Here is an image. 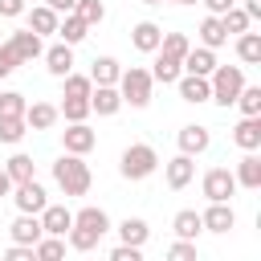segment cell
<instances>
[{
  "mask_svg": "<svg viewBox=\"0 0 261 261\" xmlns=\"http://www.w3.org/2000/svg\"><path fill=\"white\" fill-rule=\"evenodd\" d=\"M65 237H69V249H77V253H90V249L102 241L98 232H90V228H82V224H69V232H65Z\"/></svg>",
  "mask_w": 261,
  "mask_h": 261,
  "instance_id": "obj_34",
  "label": "cell"
},
{
  "mask_svg": "<svg viewBox=\"0 0 261 261\" xmlns=\"http://www.w3.org/2000/svg\"><path fill=\"white\" fill-rule=\"evenodd\" d=\"M57 33H61V41H65V45H77V41H86L90 24H86L77 12H65V20H57Z\"/></svg>",
  "mask_w": 261,
  "mask_h": 261,
  "instance_id": "obj_25",
  "label": "cell"
},
{
  "mask_svg": "<svg viewBox=\"0 0 261 261\" xmlns=\"http://www.w3.org/2000/svg\"><path fill=\"white\" fill-rule=\"evenodd\" d=\"M24 12V0H0V16H20Z\"/></svg>",
  "mask_w": 261,
  "mask_h": 261,
  "instance_id": "obj_47",
  "label": "cell"
},
{
  "mask_svg": "<svg viewBox=\"0 0 261 261\" xmlns=\"http://www.w3.org/2000/svg\"><path fill=\"white\" fill-rule=\"evenodd\" d=\"M204 196L208 200H228L232 192H237V175L228 171V167H212V171H204Z\"/></svg>",
  "mask_w": 261,
  "mask_h": 261,
  "instance_id": "obj_5",
  "label": "cell"
},
{
  "mask_svg": "<svg viewBox=\"0 0 261 261\" xmlns=\"http://www.w3.org/2000/svg\"><path fill=\"white\" fill-rule=\"evenodd\" d=\"M37 216H41V228H45L49 237H65L69 224H73V212H69L65 204H45Z\"/></svg>",
  "mask_w": 261,
  "mask_h": 261,
  "instance_id": "obj_8",
  "label": "cell"
},
{
  "mask_svg": "<svg viewBox=\"0 0 261 261\" xmlns=\"http://www.w3.org/2000/svg\"><path fill=\"white\" fill-rule=\"evenodd\" d=\"M41 57H45V65H49L53 77H65V73L73 69V45H65V41H61V45H49Z\"/></svg>",
  "mask_w": 261,
  "mask_h": 261,
  "instance_id": "obj_15",
  "label": "cell"
},
{
  "mask_svg": "<svg viewBox=\"0 0 261 261\" xmlns=\"http://www.w3.org/2000/svg\"><path fill=\"white\" fill-rule=\"evenodd\" d=\"M57 118H61V114H57L53 102H33V106H24V122H29V130H49Z\"/></svg>",
  "mask_w": 261,
  "mask_h": 261,
  "instance_id": "obj_19",
  "label": "cell"
},
{
  "mask_svg": "<svg viewBox=\"0 0 261 261\" xmlns=\"http://www.w3.org/2000/svg\"><path fill=\"white\" fill-rule=\"evenodd\" d=\"M8 232H12V241H16V245H37L45 228H41V216H33V212H20V216L8 224Z\"/></svg>",
  "mask_w": 261,
  "mask_h": 261,
  "instance_id": "obj_13",
  "label": "cell"
},
{
  "mask_svg": "<svg viewBox=\"0 0 261 261\" xmlns=\"http://www.w3.org/2000/svg\"><path fill=\"white\" fill-rule=\"evenodd\" d=\"M16 53H12V45L8 41H0V77H8V73H16Z\"/></svg>",
  "mask_w": 261,
  "mask_h": 261,
  "instance_id": "obj_43",
  "label": "cell"
},
{
  "mask_svg": "<svg viewBox=\"0 0 261 261\" xmlns=\"http://www.w3.org/2000/svg\"><path fill=\"white\" fill-rule=\"evenodd\" d=\"M151 86H155V77H151V69H139V65H130V69H122L118 73V94H122V106H147L151 102Z\"/></svg>",
  "mask_w": 261,
  "mask_h": 261,
  "instance_id": "obj_2",
  "label": "cell"
},
{
  "mask_svg": "<svg viewBox=\"0 0 261 261\" xmlns=\"http://www.w3.org/2000/svg\"><path fill=\"white\" fill-rule=\"evenodd\" d=\"M33 257H41V261H57V257H65V241H61V237L41 232V241L33 245Z\"/></svg>",
  "mask_w": 261,
  "mask_h": 261,
  "instance_id": "obj_32",
  "label": "cell"
},
{
  "mask_svg": "<svg viewBox=\"0 0 261 261\" xmlns=\"http://www.w3.org/2000/svg\"><path fill=\"white\" fill-rule=\"evenodd\" d=\"M45 4H49L53 12H73V4H77V0H45Z\"/></svg>",
  "mask_w": 261,
  "mask_h": 261,
  "instance_id": "obj_48",
  "label": "cell"
},
{
  "mask_svg": "<svg viewBox=\"0 0 261 261\" xmlns=\"http://www.w3.org/2000/svg\"><path fill=\"white\" fill-rule=\"evenodd\" d=\"M171 4H200V0H171Z\"/></svg>",
  "mask_w": 261,
  "mask_h": 261,
  "instance_id": "obj_51",
  "label": "cell"
},
{
  "mask_svg": "<svg viewBox=\"0 0 261 261\" xmlns=\"http://www.w3.org/2000/svg\"><path fill=\"white\" fill-rule=\"evenodd\" d=\"M57 114H65L69 122H86V114H90V98H65Z\"/></svg>",
  "mask_w": 261,
  "mask_h": 261,
  "instance_id": "obj_40",
  "label": "cell"
},
{
  "mask_svg": "<svg viewBox=\"0 0 261 261\" xmlns=\"http://www.w3.org/2000/svg\"><path fill=\"white\" fill-rule=\"evenodd\" d=\"M237 57H241L245 65H257V61H261V33H249V29H245V33L237 37Z\"/></svg>",
  "mask_w": 261,
  "mask_h": 261,
  "instance_id": "obj_29",
  "label": "cell"
},
{
  "mask_svg": "<svg viewBox=\"0 0 261 261\" xmlns=\"http://www.w3.org/2000/svg\"><path fill=\"white\" fill-rule=\"evenodd\" d=\"M73 12H77V16H82L90 29L106 20V4H102V0H77V4H73Z\"/></svg>",
  "mask_w": 261,
  "mask_h": 261,
  "instance_id": "obj_35",
  "label": "cell"
},
{
  "mask_svg": "<svg viewBox=\"0 0 261 261\" xmlns=\"http://www.w3.org/2000/svg\"><path fill=\"white\" fill-rule=\"evenodd\" d=\"M232 143L241 151H257L261 147V114H245L237 126H232Z\"/></svg>",
  "mask_w": 261,
  "mask_h": 261,
  "instance_id": "obj_10",
  "label": "cell"
},
{
  "mask_svg": "<svg viewBox=\"0 0 261 261\" xmlns=\"http://www.w3.org/2000/svg\"><path fill=\"white\" fill-rule=\"evenodd\" d=\"M4 261H33V245H16L12 241V249L4 253Z\"/></svg>",
  "mask_w": 261,
  "mask_h": 261,
  "instance_id": "obj_45",
  "label": "cell"
},
{
  "mask_svg": "<svg viewBox=\"0 0 261 261\" xmlns=\"http://www.w3.org/2000/svg\"><path fill=\"white\" fill-rule=\"evenodd\" d=\"M8 192H12V179H8V171H4V167H0V200H4V196H8Z\"/></svg>",
  "mask_w": 261,
  "mask_h": 261,
  "instance_id": "obj_50",
  "label": "cell"
},
{
  "mask_svg": "<svg viewBox=\"0 0 261 261\" xmlns=\"http://www.w3.org/2000/svg\"><path fill=\"white\" fill-rule=\"evenodd\" d=\"M167 257H171V261H196V241H184V237H179V241L167 249Z\"/></svg>",
  "mask_w": 261,
  "mask_h": 261,
  "instance_id": "obj_42",
  "label": "cell"
},
{
  "mask_svg": "<svg viewBox=\"0 0 261 261\" xmlns=\"http://www.w3.org/2000/svg\"><path fill=\"white\" fill-rule=\"evenodd\" d=\"M118 237L126 241V245H147V237H151V228H147V220H139V216H126L122 224H118Z\"/></svg>",
  "mask_w": 261,
  "mask_h": 261,
  "instance_id": "obj_30",
  "label": "cell"
},
{
  "mask_svg": "<svg viewBox=\"0 0 261 261\" xmlns=\"http://www.w3.org/2000/svg\"><path fill=\"white\" fill-rule=\"evenodd\" d=\"M192 175H196V163H192V155H175V159H167V188H188L192 184Z\"/></svg>",
  "mask_w": 261,
  "mask_h": 261,
  "instance_id": "obj_16",
  "label": "cell"
},
{
  "mask_svg": "<svg viewBox=\"0 0 261 261\" xmlns=\"http://www.w3.org/2000/svg\"><path fill=\"white\" fill-rule=\"evenodd\" d=\"M8 45H12V53H16V61H20V65H24V61H37V57L45 53V45H41V37H37L33 29L12 33V37H8Z\"/></svg>",
  "mask_w": 261,
  "mask_h": 261,
  "instance_id": "obj_9",
  "label": "cell"
},
{
  "mask_svg": "<svg viewBox=\"0 0 261 261\" xmlns=\"http://www.w3.org/2000/svg\"><path fill=\"white\" fill-rule=\"evenodd\" d=\"M200 224L208 232H228L237 224V212L228 208V200H208V212H200Z\"/></svg>",
  "mask_w": 261,
  "mask_h": 261,
  "instance_id": "obj_6",
  "label": "cell"
},
{
  "mask_svg": "<svg viewBox=\"0 0 261 261\" xmlns=\"http://www.w3.org/2000/svg\"><path fill=\"white\" fill-rule=\"evenodd\" d=\"M208 86H212V102L232 106L237 94H241V86H245V73H241V65H216L208 73Z\"/></svg>",
  "mask_w": 261,
  "mask_h": 261,
  "instance_id": "obj_4",
  "label": "cell"
},
{
  "mask_svg": "<svg viewBox=\"0 0 261 261\" xmlns=\"http://www.w3.org/2000/svg\"><path fill=\"white\" fill-rule=\"evenodd\" d=\"M110 261H143V249L139 245H118V249H110Z\"/></svg>",
  "mask_w": 261,
  "mask_h": 261,
  "instance_id": "obj_44",
  "label": "cell"
},
{
  "mask_svg": "<svg viewBox=\"0 0 261 261\" xmlns=\"http://www.w3.org/2000/svg\"><path fill=\"white\" fill-rule=\"evenodd\" d=\"M245 16L257 20V16H261V0H245Z\"/></svg>",
  "mask_w": 261,
  "mask_h": 261,
  "instance_id": "obj_49",
  "label": "cell"
},
{
  "mask_svg": "<svg viewBox=\"0 0 261 261\" xmlns=\"http://www.w3.org/2000/svg\"><path fill=\"white\" fill-rule=\"evenodd\" d=\"M208 143H212V135H208V126H179V151L184 155H200V151H208Z\"/></svg>",
  "mask_w": 261,
  "mask_h": 261,
  "instance_id": "obj_20",
  "label": "cell"
},
{
  "mask_svg": "<svg viewBox=\"0 0 261 261\" xmlns=\"http://www.w3.org/2000/svg\"><path fill=\"white\" fill-rule=\"evenodd\" d=\"M237 188H261V155L257 151H245V159L237 163Z\"/></svg>",
  "mask_w": 261,
  "mask_h": 261,
  "instance_id": "obj_21",
  "label": "cell"
},
{
  "mask_svg": "<svg viewBox=\"0 0 261 261\" xmlns=\"http://www.w3.org/2000/svg\"><path fill=\"white\" fill-rule=\"evenodd\" d=\"M24 94H16V90H4L0 94V118H20L24 114Z\"/></svg>",
  "mask_w": 261,
  "mask_h": 261,
  "instance_id": "obj_37",
  "label": "cell"
},
{
  "mask_svg": "<svg viewBox=\"0 0 261 261\" xmlns=\"http://www.w3.org/2000/svg\"><path fill=\"white\" fill-rule=\"evenodd\" d=\"M175 86H179V98H184V102H208V98H212V86H208V77H200V73H179Z\"/></svg>",
  "mask_w": 261,
  "mask_h": 261,
  "instance_id": "obj_14",
  "label": "cell"
},
{
  "mask_svg": "<svg viewBox=\"0 0 261 261\" xmlns=\"http://www.w3.org/2000/svg\"><path fill=\"white\" fill-rule=\"evenodd\" d=\"M159 37H163V29H159L155 20H139V24L130 29V41H135L139 53H155V49H159Z\"/></svg>",
  "mask_w": 261,
  "mask_h": 261,
  "instance_id": "obj_17",
  "label": "cell"
},
{
  "mask_svg": "<svg viewBox=\"0 0 261 261\" xmlns=\"http://www.w3.org/2000/svg\"><path fill=\"white\" fill-rule=\"evenodd\" d=\"M24 135H29L24 114H20V118H0V143H20Z\"/></svg>",
  "mask_w": 261,
  "mask_h": 261,
  "instance_id": "obj_36",
  "label": "cell"
},
{
  "mask_svg": "<svg viewBox=\"0 0 261 261\" xmlns=\"http://www.w3.org/2000/svg\"><path fill=\"white\" fill-rule=\"evenodd\" d=\"M179 65H184L188 73H200V77H208V73L216 69V53H212L208 45H200V49H188Z\"/></svg>",
  "mask_w": 261,
  "mask_h": 261,
  "instance_id": "obj_18",
  "label": "cell"
},
{
  "mask_svg": "<svg viewBox=\"0 0 261 261\" xmlns=\"http://www.w3.org/2000/svg\"><path fill=\"white\" fill-rule=\"evenodd\" d=\"M118 73H122V65H118L114 57H94L90 82H94V86H118Z\"/></svg>",
  "mask_w": 261,
  "mask_h": 261,
  "instance_id": "obj_23",
  "label": "cell"
},
{
  "mask_svg": "<svg viewBox=\"0 0 261 261\" xmlns=\"http://www.w3.org/2000/svg\"><path fill=\"white\" fill-rule=\"evenodd\" d=\"M155 167H159V155H155L151 143H130V147L122 151V159H118L122 179H147Z\"/></svg>",
  "mask_w": 261,
  "mask_h": 261,
  "instance_id": "obj_3",
  "label": "cell"
},
{
  "mask_svg": "<svg viewBox=\"0 0 261 261\" xmlns=\"http://www.w3.org/2000/svg\"><path fill=\"white\" fill-rule=\"evenodd\" d=\"M90 110H98L102 118L118 114V110H122V94H118V86H94V90H90Z\"/></svg>",
  "mask_w": 261,
  "mask_h": 261,
  "instance_id": "obj_12",
  "label": "cell"
},
{
  "mask_svg": "<svg viewBox=\"0 0 261 261\" xmlns=\"http://www.w3.org/2000/svg\"><path fill=\"white\" fill-rule=\"evenodd\" d=\"M73 224H82V228H90V232H98V237H106L110 232V216H106V208H82V212H73Z\"/></svg>",
  "mask_w": 261,
  "mask_h": 261,
  "instance_id": "obj_22",
  "label": "cell"
},
{
  "mask_svg": "<svg viewBox=\"0 0 261 261\" xmlns=\"http://www.w3.org/2000/svg\"><path fill=\"white\" fill-rule=\"evenodd\" d=\"M200 4H204V8L212 12V16H224V12L232 8V0H200Z\"/></svg>",
  "mask_w": 261,
  "mask_h": 261,
  "instance_id": "obj_46",
  "label": "cell"
},
{
  "mask_svg": "<svg viewBox=\"0 0 261 261\" xmlns=\"http://www.w3.org/2000/svg\"><path fill=\"white\" fill-rule=\"evenodd\" d=\"M61 82H65V98H90V90H94V82L82 77V73H73V69H69Z\"/></svg>",
  "mask_w": 261,
  "mask_h": 261,
  "instance_id": "obj_38",
  "label": "cell"
},
{
  "mask_svg": "<svg viewBox=\"0 0 261 261\" xmlns=\"http://www.w3.org/2000/svg\"><path fill=\"white\" fill-rule=\"evenodd\" d=\"M171 228H175V237H184V241H196V237L204 232V224H200V212H196V208H184V212H175Z\"/></svg>",
  "mask_w": 261,
  "mask_h": 261,
  "instance_id": "obj_24",
  "label": "cell"
},
{
  "mask_svg": "<svg viewBox=\"0 0 261 261\" xmlns=\"http://www.w3.org/2000/svg\"><path fill=\"white\" fill-rule=\"evenodd\" d=\"M12 200H16V208H20V212H33V216L49 204L45 188L37 184V175H33V179H24V184H16V196H12Z\"/></svg>",
  "mask_w": 261,
  "mask_h": 261,
  "instance_id": "obj_7",
  "label": "cell"
},
{
  "mask_svg": "<svg viewBox=\"0 0 261 261\" xmlns=\"http://www.w3.org/2000/svg\"><path fill=\"white\" fill-rule=\"evenodd\" d=\"M184 73V65L175 61V57H167V53H159L155 49V69H151V77L155 82H163V86H175V77Z\"/></svg>",
  "mask_w": 261,
  "mask_h": 261,
  "instance_id": "obj_26",
  "label": "cell"
},
{
  "mask_svg": "<svg viewBox=\"0 0 261 261\" xmlns=\"http://www.w3.org/2000/svg\"><path fill=\"white\" fill-rule=\"evenodd\" d=\"M61 143H65L69 155H86V151H94L98 135H94L86 122H69V130H61Z\"/></svg>",
  "mask_w": 261,
  "mask_h": 261,
  "instance_id": "obj_11",
  "label": "cell"
},
{
  "mask_svg": "<svg viewBox=\"0 0 261 261\" xmlns=\"http://www.w3.org/2000/svg\"><path fill=\"white\" fill-rule=\"evenodd\" d=\"M29 29H33L37 37H45V33H57V12H53L49 4H37V8L29 12Z\"/></svg>",
  "mask_w": 261,
  "mask_h": 261,
  "instance_id": "obj_27",
  "label": "cell"
},
{
  "mask_svg": "<svg viewBox=\"0 0 261 261\" xmlns=\"http://www.w3.org/2000/svg\"><path fill=\"white\" fill-rule=\"evenodd\" d=\"M188 49H192V41H188L184 33H163V37H159V53H167V57H175V61H184Z\"/></svg>",
  "mask_w": 261,
  "mask_h": 261,
  "instance_id": "obj_33",
  "label": "cell"
},
{
  "mask_svg": "<svg viewBox=\"0 0 261 261\" xmlns=\"http://www.w3.org/2000/svg\"><path fill=\"white\" fill-rule=\"evenodd\" d=\"M143 4H163V0H143Z\"/></svg>",
  "mask_w": 261,
  "mask_h": 261,
  "instance_id": "obj_52",
  "label": "cell"
},
{
  "mask_svg": "<svg viewBox=\"0 0 261 261\" xmlns=\"http://www.w3.org/2000/svg\"><path fill=\"white\" fill-rule=\"evenodd\" d=\"M4 171H8V179H12V184H24V179H33L37 163H33V155H12V159L4 163Z\"/></svg>",
  "mask_w": 261,
  "mask_h": 261,
  "instance_id": "obj_31",
  "label": "cell"
},
{
  "mask_svg": "<svg viewBox=\"0 0 261 261\" xmlns=\"http://www.w3.org/2000/svg\"><path fill=\"white\" fill-rule=\"evenodd\" d=\"M237 106H241V114H261V86H241Z\"/></svg>",
  "mask_w": 261,
  "mask_h": 261,
  "instance_id": "obj_39",
  "label": "cell"
},
{
  "mask_svg": "<svg viewBox=\"0 0 261 261\" xmlns=\"http://www.w3.org/2000/svg\"><path fill=\"white\" fill-rule=\"evenodd\" d=\"M220 20H224V33H245V29H249V16H245V8H228Z\"/></svg>",
  "mask_w": 261,
  "mask_h": 261,
  "instance_id": "obj_41",
  "label": "cell"
},
{
  "mask_svg": "<svg viewBox=\"0 0 261 261\" xmlns=\"http://www.w3.org/2000/svg\"><path fill=\"white\" fill-rule=\"evenodd\" d=\"M53 179H57V188L65 192V196H86L90 192V167L82 163V155H61L57 163H53Z\"/></svg>",
  "mask_w": 261,
  "mask_h": 261,
  "instance_id": "obj_1",
  "label": "cell"
},
{
  "mask_svg": "<svg viewBox=\"0 0 261 261\" xmlns=\"http://www.w3.org/2000/svg\"><path fill=\"white\" fill-rule=\"evenodd\" d=\"M200 41H204L208 49H220V45L228 41V33H224V20L208 12V16H204V24H200Z\"/></svg>",
  "mask_w": 261,
  "mask_h": 261,
  "instance_id": "obj_28",
  "label": "cell"
}]
</instances>
